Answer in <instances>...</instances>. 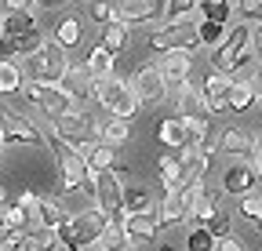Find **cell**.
<instances>
[{"instance_id": "cell-1", "label": "cell", "mask_w": 262, "mask_h": 251, "mask_svg": "<svg viewBox=\"0 0 262 251\" xmlns=\"http://www.w3.org/2000/svg\"><path fill=\"white\" fill-rule=\"evenodd\" d=\"M106 222H110V218L98 211V208H91V211H73V218L55 233L58 251H98L102 233H106Z\"/></svg>"}, {"instance_id": "cell-2", "label": "cell", "mask_w": 262, "mask_h": 251, "mask_svg": "<svg viewBox=\"0 0 262 251\" xmlns=\"http://www.w3.org/2000/svg\"><path fill=\"white\" fill-rule=\"evenodd\" d=\"M70 70H73L70 51L58 48L55 40H48V44H44L37 55H33V58H26V62H22L26 80H40V84H62Z\"/></svg>"}, {"instance_id": "cell-3", "label": "cell", "mask_w": 262, "mask_h": 251, "mask_svg": "<svg viewBox=\"0 0 262 251\" xmlns=\"http://www.w3.org/2000/svg\"><path fill=\"white\" fill-rule=\"evenodd\" d=\"M95 102L102 106L110 117L117 120H135L139 117V99H135V91H131V84L124 77H110V80H98V91H95Z\"/></svg>"}, {"instance_id": "cell-4", "label": "cell", "mask_w": 262, "mask_h": 251, "mask_svg": "<svg viewBox=\"0 0 262 251\" xmlns=\"http://www.w3.org/2000/svg\"><path fill=\"white\" fill-rule=\"evenodd\" d=\"M127 84H131V91H135V99H139L142 109H157V106L168 102V95H171V87H168V80H164L157 62H142V66L131 73Z\"/></svg>"}, {"instance_id": "cell-5", "label": "cell", "mask_w": 262, "mask_h": 251, "mask_svg": "<svg viewBox=\"0 0 262 251\" xmlns=\"http://www.w3.org/2000/svg\"><path fill=\"white\" fill-rule=\"evenodd\" d=\"M149 48L160 55H171V51H196L201 48V37H196V18L193 22H164L160 29H153Z\"/></svg>"}, {"instance_id": "cell-6", "label": "cell", "mask_w": 262, "mask_h": 251, "mask_svg": "<svg viewBox=\"0 0 262 251\" xmlns=\"http://www.w3.org/2000/svg\"><path fill=\"white\" fill-rule=\"evenodd\" d=\"M22 95L37 106L51 124L58 120V117H66L70 109H77L73 106V99L62 91V84H40V80H26V87H22Z\"/></svg>"}, {"instance_id": "cell-7", "label": "cell", "mask_w": 262, "mask_h": 251, "mask_svg": "<svg viewBox=\"0 0 262 251\" xmlns=\"http://www.w3.org/2000/svg\"><path fill=\"white\" fill-rule=\"evenodd\" d=\"M55 139L62 146H77V142H95L98 139V120L88 109H70L66 117L55 120Z\"/></svg>"}, {"instance_id": "cell-8", "label": "cell", "mask_w": 262, "mask_h": 251, "mask_svg": "<svg viewBox=\"0 0 262 251\" xmlns=\"http://www.w3.org/2000/svg\"><path fill=\"white\" fill-rule=\"evenodd\" d=\"M0 131H4L8 142H18V146H51L37 124L11 106H0Z\"/></svg>"}, {"instance_id": "cell-9", "label": "cell", "mask_w": 262, "mask_h": 251, "mask_svg": "<svg viewBox=\"0 0 262 251\" xmlns=\"http://www.w3.org/2000/svg\"><path fill=\"white\" fill-rule=\"evenodd\" d=\"M219 186H222L226 197H241V200H244L248 193H255L258 175H255L251 161H229L226 171H222V178H219Z\"/></svg>"}, {"instance_id": "cell-10", "label": "cell", "mask_w": 262, "mask_h": 251, "mask_svg": "<svg viewBox=\"0 0 262 251\" xmlns=\"http://www.w3.org/2000/svg\"><path fill=\"white\" fill-rule=\"evenodd\" d=\"M160 215H127L124 218V233H127V244L131 247H142V244H157L160 240Z\"/></svg>"}, {"instance_id": "cell-11", "label": "cell", "mask_w": 262, "mask_h": 251, "mask_svg": "<svg viewBox=\"0 0 262 251\" xmlns=\"http://www.w3.org/2000/svg\"><path fill=\"white\" fill-rule=\"evenodd\" d=\"M229 87H233V77H226V73H208V77L201 80L208 117H211V113H229Z\"/></svg>"}, {"instance_id": "cell-12", "label": "cell", "mask_w": 262, "mask_h": 251, "mask_svg": "<svg viewBox=\"0 0 262 251\" xmlns=\"http://www.w3.org/2000/svg\"><path fill=\"white\" fill-rule=\"evenodd\" d=\"M62 91L73 99V106H77V109H84V102H88V99H95V91H98V80L88 73V66L80 62V66H73L70 73H66V80H62Z\"/></svg>"}, {"instance_id": "cell-13", "label": "cell", "mask_w": 262, "mask_h": 251, "mask_svg": "<svg viewBox=\"0 0 262 251\" xmlns=\"http://www.w3.org/2000/svg\"><path fill=\"white\" fill-rule=\"evenodd\" d=\"M160 73L168 80L171 91H179L182 84H189V73H193V51H171V55H160Z\"/></svg>"}, {"instance_id": "cell-14", "label": "cell", "mask_w": 262, "mask_h": 251, "mask_svg": "<svg viewBox=\"0 0 262 251\" xmlns=\"http://www.w3.org/2000/svg\"><path fill=\"white\" fill-rule=\"evenodd\" d=\"M164 11H168V4H160V0H124V4H117V22L142 26V22H153Z\"/></svg>"}, {"instance_id": "cell-15", "label": "cell", "mask_w": 262, "mask_h": 251, "mask_svg": "<svg viewBox=\"0 0 262 251\" xmlns=\"http://www.w3.org/2000/svg\"><path fill=\"white\" fill-rule=\"evenodd\" d=\"M40 4H29L26 11H8L4 15V37L11 40H22V37H33L40 33Z\"/></svg>"}, {"instance_id": "cell-16", "label": "cell", "mask_w": 262, "mask_h": 251, "mask_svg": "<svg viewBox=\"0 0 262 251\" xmlns=\"http://www.w3.org/2000/svg\"><path fill=\"white\" fill-rule=\"evenodd\" d=\"M255 135L248 128H237V124H229V128H222V153L233 156V161H251L255 153Z\"/></svg>"}, {"instance_id": "cell-17", "label": "cell", "mask_w": 262, "mask_h": 251, "mask_svg": "<svg viewBox=\"0 0 262 251\" xmlns=\"http://www.w3.org/2000/svg\"><path fill=\"white\" fill-rule=\"evenodd\" d=\"M70 218H73V215L62 208V200H55V197H40L33 222H37V230H44V233H58L66 222H70Z\"/></svg>"}, {"instance_id": "cell-18", "label": "cell", "mask_w": 262, "mask_h": 251, "mask_svg": "<svg viewBox=\"0 0 262 251\" xmlns=\"http://www.w3.org/2000/svg\"><path fill=\"white\" fill-rule=\"evenodd\" d=\"M175 117H182V120H189V117H208L201 84L189 80V84H182V87L175 91Z\"/></svg>"}, {"instance_id": "cell-19", "label": "cell", "mask_w": 262, "mask_h": 251, "mask_svg": "<svg viewBox=\"0 0 262 251\" xmlns=\"http://www.w3.org/2000/svg\"><path fill=\"white\" fill-rule=\"evenodd\" d=\"M160 204L153 200V190L146 182H127L124 186V215H153Z\"/></svg>"}, {"instance_id": "cell-20", "label": "cell", "mask_w": 262, "mask_h": 251, "mask_svg": "<svg viewBox=\"0 0 262 251\" xmlns=\"http://www.w3.org/2000/svg\"><path fill=\"white\" fill-rule=\"evenodd\" d=\"M84 66H88V73L95 80H110V77H117V55L110 48H102V44H95L88 51V58H84Z\"/></svg>"}, {"instance_id": "cell-21", "label": "cell", "mask_w": 262, "mask_h": 251, "mask_svg": "<svg viewBox=\"0 0 262 251\" xmlns=\"http://www.w3.org/2000/svg\"><path fill=\"white\" fill-rule=\"evenodd\" d=\"M51 40L58 44V48H80L84 44V22L77 18V15H62L58 22H55V33H51Z\"/></svg>"}, {"instance_id": "cell-22", "label": "cell", "mask_w": 262, "mask_h": 251, "mask_svg": "<svg viewBox=\"0 0 262 251\" xmlns=\"http://www.w3.org/2000/svg\"><path fill=\"white\" fill-rule=\"evenodd\" d=\"M157 142L168 146V149H186L189 146V135H186V124L179 117H164L157 124Z\"/></svg>"}, {"instance_id": "cell-23", "label": "cell", "mask_w": 262, "mask_h": 251, "mask_svg": "<svg viewBox=\"0 0 262 251\" xmlns=\"http://www.w3.org/2000/svg\"><path fill=\"white\" fill-rule=\"evenodd\" d=\"M255 102H258V87H255V80H251V77L233 80V87H229V113H248Z\"/></svg>"}, {"instance_id": "cell-24", "label": "cell", "mask_w": 262, "mask_h": 251, "mask_svg": "<svg viewBox=\"0 0 262 251\" xmlns=\"http://www.w3.org/2000/svg\"><path fill=\"white\" fill-rule=\"evenodd\" d=\"M157 178H160V190H164V193H168V190H179L182 178H186L182 161H179V156H171V153H164L160 161H157Z\"/></svg>"}, {"instance_id": "cell-25", "label": "cell", "mask_w": 262, "mask_h": 251, "mask_svg": "<svg viewBox=\"0 0 262 251\" xmlns=\"http://www.w3.org/2000/svg\"><path fill=\"white\" fill-rule=\"evenodd\" d=\"M131 139V124L127 120H117V117H106V120H98V142L102 146H124Z\"/></svg>"}, {"instance_id": "cell-26", "label": "cell", "mask_w": 262, "mask_h": 251, "mask_svg": "<svg viewBox=\"0 0 262 251\" xmlns=\"http://www.w3.org/2000/svg\"><path fill=\"white\" fill-rule=\"evenodd\" d=\"M84 164H88V171H91V175H113V171H117V164H120V156H117V149H113V146H102V142H98Z\"/></svg>"}, {"instance_id": "cell-27", "label": "cell", "mask_w": 262, "mask_h": 251, "mask_svg": "<svg viewBox=\"0 0 262 251\" xmlns=\"http://www.w3.org/2000/svg\"><path fill=\"white\" fill-rule=\"evenodd\" d=\"M219 215V204H215V197L208 193V190H196L193 193V204H189V218L196 226H211V218Z\"/></svg>"}, {"instance_id": "cell-28", "label": "cell", "mask_w": 262, "mask_h": 251, "mask_svg": "<svg viewBox=\"0 0 262 251\" xmlns=\"http://www.w3.org/2000/svg\"><path fill=\"white\" fill-rule=\"evenodd\" d=\"M26 87V73H22V62H0V95H18Z\"/></svg>"}, {"instance_id": "cell-29", "label": "cell", "mask_w": 262, "mask_h": 251, "mask_svg": "<svg viewBox=\"0 0 262 251\" xmlns=\"http://www.w3.org/2000/svg\"><path fill=\"white\" fill-rule=\"evenodd\" d=\"M182 120V117H179ZM186 124V135H189V146H208L211 139H215V128H211V117H189V120H182Z\"/></svg>"}, {"instance_id": "cell-30", "label": "cell", "mask_w": 262, "mask_h": 251, "mask_svg": "<svg viewBox=\"0 0 262 251\" xmlns=\"http://www.w3.org/2000/svg\"><path fill=\"white\" fill-rule=\"evenodd\" d=\"M233 11H237V0H201V18L204 22L229 26V15Z\"/></svg>"}, {"instance_id": "cell-31", "label": "cell", "mask_w": 262, "mask_h": 251, "mask_svg": "<svg viewBox=\"0 0 262 251\" xmlns=\"http://www.w3.org/2000/svg\"><path fill=\"white\" fill-rule=\"evenodd\" d=\"M102 48H110L113 55H120L127 44H131V26H124V22H110L106 29H102V40H98Z\"/></svg>"}, {"instance_id": "cell-32", "label": "cell", "mask_w": 262, "mask_h": 251, "mask_svg": "<svg viewBox=\"0 0 262 251\" xmlns=\"http://www.w3.org/2000/svg\"><path fill=\"white\" fill-rule=\"evenodd\" d=\"M98 251H135L127 244V233H124V222H106V233H102V244H98Z\"/></svg>"}, {"instance_id": "cell-33", "label": "cell", "mask_w": 262, "mask_h": 251, "mask_svg": "<svg viewBox=\"0 0 262 251\" xmlns=\"http://www.w3.org/2000/svg\"><path fill=\"white\" fill-rule=\"evenodd\" d=\"M196 37H201V48H219L226 37H229V26H219V22H204V18H196Z\"/></svg>"}, {"instance_id": "cell-34", "label": "cell", "mask_w": 262, "mask_h": 251, "mask_svg": "<svg viewBox=\"0 0 262 251\" xmlns=\"http://www.w3.org/2000/svg\"><path fill=\"white\" fill-rule=\"evenodd\" d=\"M215 247H219V240L211 237L208 226H193L186 233V251H215Z\"/></svg>"}, {"instance_id": "cell-35", "label": "cell", "mask_w": 262, "mask_h": 251, "mask_svg": "<svg viewBox=\"0 0 262 251\" xmlns=\"http://www.w3.org/2000/svg\"><path fill=\"white\" fill-rule=\"evenodd\" d=\"M168 22H193V15H201L196 0H168Z\"/></svg>"}, {"instance_id": "cell-36", "label": "cell", "mask_w": 262, "mask_h": 251, "mask_svg": "<svg viewBox=\"0 0 262 251\" xmlns=\"http://www.w3.org/2000/svg\"><path fill=\"white\" fill-rule=\"evenodd\" d=\"M237 215L258 226V222H262V193H258V190H255V193H248V197L237 204Z\"/></svg>"}, {"instance_id": "cell-37", "label": "cell", "mask_w": 262, "mask_h": 251, "mask_svg": "<svg viewBox=\"0 0 262 251\" xmlns=\"http://www.w3.org/2000/svg\"><path fill=\"white\" fill-rule=\"evenodd\" d=\"M208 230H211L215 240H229V237H233V222H229V215H215Z\"/></svg>"}, {"instance_id": "cell-38", "label": "cell", "mask_w": 262, "mask_h": 251, "mask_svg": "<svg viewBox=\"0 0 262 251\" xmlns=\"http://www.w3.org/2000/svg\"><path fill=\"white\" fill-rule=\"evenodd\" d=\"M91 18L106 29L110 22H117V4H91Z\"/></svg>"}, {"instance_id": "cell-39", "label": "cell", "mask_w": 262, "mask_h": 251, "mask_svg": "<svg viewBox=\"0 0 262 251\" xmlns=\"http://www.w3.org/2000/svg\"><path fill=\"white\" fill-rule=\"evenodd\" d=\"M37 204H40V197H37V193H33V190H22V193L15 197V208H22V211H26L29 218H33V215H37Z\"/></svg>"}, {"instance_id": "cell-40", "label": "cell", "mask_w": 262, "mask_h": 251, "mask_svg": "<svg viewBox=\"0 0 262 251\" xmlns=\"http://www.w3.org/2000/svg\"><path fill=\"white\" fill-rule=\"evenodd\" d=\"M237 15H244V18L262 15V0H237Z\"/></svg>"}, {"instance_id": "cell-41", "label": "cell", "mask_w": 262, "mask_h": 251, "mask_svg": "<svg viewBox=\"0 0 262 251\" xmlns=\"http://www.w3.org/2000/svg\"><path fill=\"white\" fill-rule=\"evenodd\" d=\"M251 168H255V175L262 178V139L255 142V153H251Z\"/></svg>"}, {"instance_id": "cell-42", "label": "cell", "mask_w": 262, "mask_h": 251, "mask_svg": "<svg viewBox=\"0 0 262 251\" xmlns=\"http://www.w3.org/2000/svg\"><path fill=\"white\" fill-rule=\"evenodd\" d=\"M251 48H255V58H258V66H262V22L255 26V37H251Z\"/></svg>"}, {"instance_id": "cell-43", "label": "cell", "mask_w": 262, "mask_h": 251, "mask_svg": "<svg viewBox=\"0 0 262 251\" xmlns=\"http://www.w3.org/2000/svg\"><path fill=\"white\" fill-rule=\"evenodd\" d=\"M215 251H244V244L237 240V237H229V240H219V247Z\"/></svg>"}, {"instance_id": "cell-44", "label": "cell", "mask_w": 262, "mask_h": 251, "mask_svg": "<svg viewBox=\"0 0 262 251\" xmlns=\"http://www.w3.org/2000/svg\"><path fill=\"white\" fill-rule=\"evenodd\" d=\"M251 80H255V87H258V102H262V66L255 70V77H251Z\"/></svg>"}, {"instance_id": "cell-45", "label": "cell", "mask_w": 262, "mask_h": 251, "mask_svg": "<svg viewBox=\"0 0 262 251\" xmlns=\"http://www.w3.org/2000/svg\"><path fill=\"white\" fill-rule=\"evenodd\" d=\"M157 251H175V247H171V240H157Z\"/></svg>"}, {"instance_id": "cell-46", "label": "cell", "mask_w": 262, "mask_h": 251, "mask_svg": "<svg viewBox=\"0 0 262 251\" xmlns=\"http://www.w3.org/2000/svg\"><path fill=\"white\" fill-rule=\"evenodd\" d=\"M4 233H11V230L4 226V208H0V237H4Z\"/></svg>"}, {"instance_id": "cell-47", "label": "cell", "mask_w": 262, "mask_h": 251, "mask_svg": "<svg viewBox=\"0 0 262 251\" xmlns=\"http://www.w3.org/2000/svg\"><path fill=\"white\" fill-rule=\"evenodd\" d=\"M0 208H8V190L0 186Z\"/></svg>"}, {"instance_id": "cell-48", "label": "cell", "mask_w": 262, "mask_h": 251, "mask_svg": "<svg viewBox=\"0 0 262 251\" xmlns=\"http://www.w3.org/2000/svg\"><path fill=\"white\" fill-rule=\"evenodd\" d=\"M4 146H8V139H4V131H0V156H4Z\"/></svg>"}, {"instance_id": "cell-49", "label": "cell", "mask_w": 262, "mask_h": 251, "mask_svg": "<svg viewBox=\"0 0 262 251\" xmlns=\"http://www.w3.org/2000/svg\"><path fill=\"white\" fill-rule=\"evenodd\" d=\"M0 37H4V8H0Z\"/></svg>"}, {"instance_id": "cell-50", "label": "cell", "mask_w": 262, "mask_h": 251, "mask_svg": "<svg viewBox=\"0 0 262 251\" xmlns=\"http://www.w3.org/2000/svg\"><path fill=\"white\" fill-rule=\"evenodd\" d=\"M258 230H262V222H258Z\"/></svg>"}]
</instances>
